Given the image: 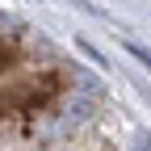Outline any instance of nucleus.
<instances>
[{
    "instance_id": "nucleus-3",
    "label": "nucleus",
    "mask_w": 151,
    "mask_h": 151,
    "mask_svg": "<svg viewBox=\"0 0 151 151\" xmlns=\"http://www.w3.org/2000/svg\"><path fill=\"white\" fill-rule=\"evenodd\" d=\"M34 4H38V0H34Z\"/></svg>"
},
{
    "instance_id": "nucleus-1",
    "label": "nucleus",
    "mask_w": 151,
    "mask_h": 151,
    "mask_svg": "<svg viewBox=\"0 0 151 151\" xmlns=\"http://www.w3.org/2000/svg\"><path fill=\"white\" fill-rule=\"evenodd\" d=\"M76 46H80V50H84V55H88V59H92V63H97V67H105V55H101L97 46H92V42H88V38H76Z\"/></svg>"
},
{
    "instance_id": "nucleus-2",
    "label": "nucleus",
    "mask_w": 151,
    "mask_h": 151,
    "mask_svg": "<svg viewBox=\"0 0 151 151\" xmlns=\"http://www.w3.org/2000/svg\"><path fill=\"white\" fill-rule=\"evenodd\" d=\"M122 46H126V50H130V55H134V59H139V63H143V67L151 71V55H147L143 46H134V42H130V38H122Z\"/></svg>"
}]
</instances>
